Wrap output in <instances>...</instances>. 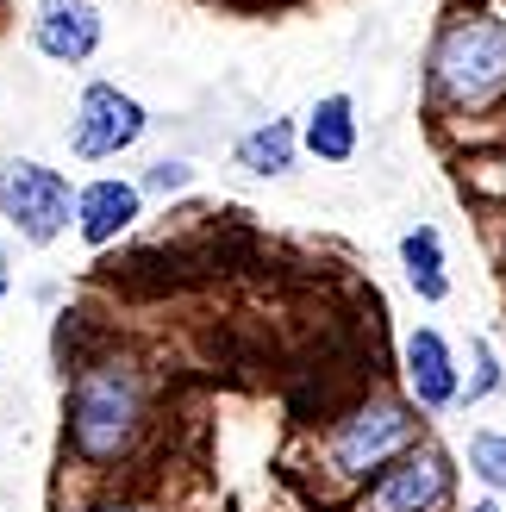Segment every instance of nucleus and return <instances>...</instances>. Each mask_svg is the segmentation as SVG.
Here are the masks:
<instances>
[{
  "mask_svg": "<svg viewBox=\"0 0 506 512\" xmlns=\"http://www.w3.org/2000/svg\"><path fill=\"white\" fill-rule=\"evenodd\" d=\"M506 94V25L488 13H457L432 44V100L488 107Z\"/></svg>",
  "mask_w": 506,
  "mask_h": 512,
  "instance_id": "2",
  "label": "nucleus"
},
{
  "mask_svg": "<svg viewBox=\"0 0 506 512\" xmlns=\"http://www.w3.org/2000/svg\"><path fill=\"white\" fill-rule=\"evenodd\" d=\"M7 294H13V250L0 244V300H7Z\"/></svg>",
  "mask_w": 506,
  "mask_h": 512,
  "instance_id": "16",
  "label": "nucleus"
},
{
  "mask_svg": "<svg viewBox=\"0 0 506 512\" xmlns=\"http://www.w3.org/2000/svg\"><path fill=\"white\" fill-rule=\"evenodd\" d=\"M407 388L419 400V413H444V406H457L463 375H457V356H450L444 331L419 325L413 338H407Z\"/></svg>",
  "mask_w": 506,
  "mask_h": 512,
  "instance_id": "9",
  "label": "nucleus"
},
{
  "mask_svg": "<svg viewBox=\"0 0 506 512\" xmlns=\"http://www.w3.org/2000/svg\"><path fill=\"white\" fill-rule=\"evenodd\" d=\"M188 188H194V163H182V157H157L138 182V194H188Z\"/></svg>",
  "mask_w": 506,
  "mask_h": 512,
  "instance_id": "14",
  "label": "nucleus"
},
{
  "mask_svg": "<svg viewBox=\"0 0 506 512\" xmlns=\"http://www.w3.org/2000/svg\"><path fill=\"white\" fill-rule=\"evenodd\" d=\"M144 219V194L138 182H119V175H100V182L75 188V238L88 250H107L119 244L132 225Z\"/></svg>",
  "mask_w": 506,
  "mask_h": 512,
  "instance_id": "8",
  "label": "nucleus"
},
{
  "mask_svg": "<svg viewBox=\"0 0 506 512\" xmlns=\"http://www.w3.org/2000/svg\"><path fill=\"white\" fill-rule=\"evenodd\" d=\"M144 425H150V394H144L138 363L94 356V363L75 369L69 413H63V438L75 450V463H88V469L132 463V450L144 444Z\"/></svg>",
  "mask_w": 506,
  "mask_h": 512,
  "instance_id": "1",
  "label": "nucleus"
},
{
  "mask_svg": "<svg viewBox=\"0 0 506 512\" xmlns=\"http://www.w3.org/2000/svg\"><path fill=\"white\" fill-rule=\"evenodd\" d=\"M144 132H150V113L138 94H125L119 82H88L69 119V157L107 163V157H125Z\"/></svg>",
  "mask_w": 506,
  "mask_h": 512,
  "instance_id": "5",
  "label": "nucleus"
},
{
  "mask_svg": "<svg viewBox=\"0 0 506 512\" xmlns=\"http://www.w3.org/2000/svg\"><path fill=\"white\" fill-rule=\"evenodd\" d=\"M469 475L506 494V431H475L469 438Z\"/></svg>",
  "mask_w": 506,
  "mask_h": 512,
  "instance_id": "13",
  "label": "nucleus"
},
{
  "mask_svg": "<svg viewBox=\"0 0 506 512\" xmlns=\"http://www.w3.org/2000/svg\"><path fill=\"white\" fill-rule=\"evenodd\" d=\"M419 413L407 400H363L350 419L332 425V438H325V463H332L338 481H369V475H382L388 463H400L413 444H419Z\"/></svg>",
  "mask_w": 506,
  "mask_h": 512,
  "instance_id": "3",
  "label": "nucleus"
},
{
  "mask_svg": "<svg viewBox=\"0 0 506 512\" xmlns=\"http://www.w3.org/2000/svg\"><path fill=\"white\" fill-rule=\"evenodd\" d=\"M82 512H144V506H125V500H100V506H82Z\"/></svg>",
  "mask_w": 506,
  "mask_h": 512,
  "instance_id": "17",
  "label": "nucleus"
},
{
  "mask_svg": "<svg viewBox=\"0 0 506 512\" xmlns=\"http://www.w3.org/2000/svg\"><path fill=\"white\" fill-rule=\"evenodd\" d=\"M232 157H238L244 175H288L294 157H300V125H294V119H263L257 132L238 138Z\"/></svg>",
  "mask_w": 506,
  "mask_h": 512,
  "instance_id": "11",
  "label": "nucleus"
},
{
  "mask_svg": "<svg viewBox=\"0 0 506 512\" xmlns=\"http://www.w3.org/2000/svg\"><path fill=\"white\" fill-rule=\"evenodd\" d=\"M469 512H506V506H500V500H475Z\"/></svg>",
  "mask_w": 506,
  "mask_h": 512,
  "instance_id": "18",
  "label": "nucleus"
},
{
  "mask_svg": "<svg viewBox=\"0 0 506 512\" xmlns=\"http://www.w3.org/2000/svg\"><path fill=\"white\" fill-rule=\"evenodd\" d=\"M400 269H407L413 294H419L425 306L450 300V275H444V238H438V225H413V232L400 238Z\"/></svg>",
  "mask_w": 506,
  "mask_h": 512,
  "instance_id": "12",
  "label": "nucleus"
},
{
  "mask_svg": "<svg viewBox=\"0 0 506 512\" xmlns=\"http://www.w3.org/2000/svg\"><path fill=\"white\" fill-rule=\"evenodd\" d=\"M0 219L32 250L57 244L75 225V182L38 157H0Z\"/></svg>",
  "mask_w": 506,
  "mask_h": 512,
  "instance_id": "4",
  "label": "nucleus"
},
{
  "mask_svg": "<svg viewBox=\"0 0 506 512\" xmlns=\"http://www.w3.org/2000/svg\"><path fill=\"white\" fill-rule=\"evenodd\" d=\"M457 488V469L438 444H413L400 463H388L382 475L369 481V494L357 512H438Z\"/></svg>",
  "mask_w": 506,
  "mask_h": 512,
  "instance_id": "6",
  "label": "nucleus"
},
{
  "mask_svg": "<svg viewBox=\"0 0 506 512\" xmlns=\"http://www.w3.org/2000/svg\"><path fill=\"white\" fill-rule=\"evenodd\" d=\"M300 144H307L319 163H350V157H357V100H350V94L313 100L307 125H300Z\"/></svg>",
  "mask_w": 506,
  "mask_h": 512,
  "instance_id": "10",
  "label": "nucleus"
},
{
  "mask_svg": "<svg viewBox=\"0 0 506 512\" xmlns=\"http://www.w3.org/2000/svg\"><path fill=\"white\" fill-rule=\"evenodd\" d=\"M488 394H500V356H494L488 338H475V375H469V388H463L457 400L475 406V400H488Z\"/></svg>",
  "mask_w": 506,
  "mask_h": 512,
  "instance_id": "15",
  "label": "nucleus"
},
{
  "mask_svg": "<svg viewBox=\"0 0 506 512\" xmlns=\"http://www.w3.org/2000/svg\"><path fill=\"white\" fill-rule=\"evenodd\" d=\"M25 32H32V50L44 63L75 69V63H88L100 50L107 19H100L94 0H32V25H25Z\"/></svg>",
  "mask_w": 506,
  "mask_h": 512,
  "instance_id": "7",
  "label": "nucleus"
}]
</instances>
